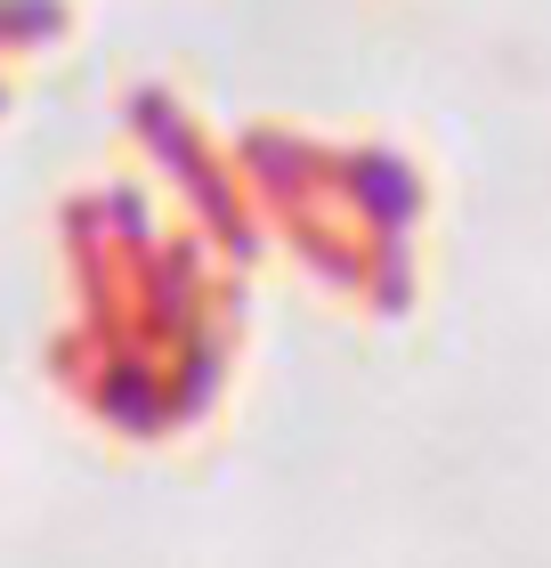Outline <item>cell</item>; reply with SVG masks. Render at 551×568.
<instances>
[{
  "label": "cell",
  "instance_id": "6da1fadb",
  "mask_svg": "<svg viewBox=\"0 0 551 568\" xmlns=\"http://www.w3.org/2000/svg\"><path fill=\"white\" fill-rule=\"evenodd\" d=\"M9 9H33V0H0V17H9Z\"/></svg>",
  "mask_w": 551,
  "mask_h": 568
}]
</instances>
